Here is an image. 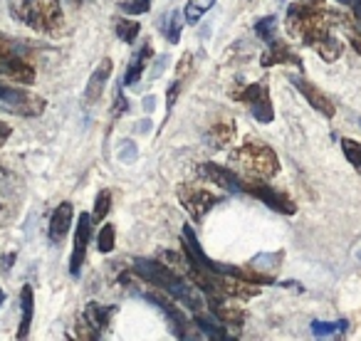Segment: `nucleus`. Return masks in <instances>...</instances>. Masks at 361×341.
Wrapping results in <instances>:
<instances>
[{"label":"nucleus","mask_w":361,"mask_h":341,"mask_svg":"<svg viewBox=\"0 0 361 341\" xmlns=\"http://www.w3.org/2000/svg\"><path fill=\"white\" fill-rule=\"evenodd\" d=\"M341 331H346V321H312V334L317 336V339H322V336H334V334H341Z\"/></svg>","instance_id":"nucleus-21"},{"label":"nucleus","mask_w":361,"mask_h":341,"mask_svg":"<svg viewBox=\"0 0 361 341\" xmlns=\"http://www.w3.org/2000/svg\"><path fill=\"white\" fill-rule=\"evenodd\" d=\"M233 161H235L243 170H247L250 178H262V181H267V178L280 173L277 154L267 144H262V141H245V144L233 154Z\"/></svg>","instance_id":"nucleus-4"},{"label":"nucleus","mask_w":361,"mask_h":341,"mask_svg":"<svg viewBox=\"0 0 361 341\" xmlns=\"http://www.w3.org/2000/svg\"><path fill=\"white\" fill-rule=\"evenodd\" d=\"M334 20V13L322 11L314 3H295L287 11V30L312 47L324 62H336L341 55V42L331 35Z\"/></svg>","instance_id":"nucleus-1"},{"label":"nucleus","mask_w":361,"mask_h":341,"mask_svg":"<svg viewBox=\"0 0 361 341\" xmlns=\"http://www.w3.org/2000/svg\"><path fill=\"white\" fill-rule=\"evenodd\" d=\"M238 101H245L250 106L252 116H255L260 124H270L275 119V109H272V101H270V94H267V82H252L247 85L245 89L235 92Z\"/></svg>","instance_id":"nucleus-6"},{"label":"nucleus","mask_w":361,"mask_h":341,"mask_svg":"<svg viewBox=\"0 0 361 341\" xmlns=\"http://www.w3.org/2000/svg\"><path fill=\"white\" fill-rule=\"evenodd\" d=\"M139 32H141V25L136 20H126V18L116 20V35H119L121 42H134Z\"/></svg>","instance_id":"nucleus-22"},{"label":"nucleus","mask_w":361,"mask_h":341,"mask_svg":"<svg viewBox=\"0 0 361 341\" xmlns=\"http://www.w3.org/2000/svg\"><path fill=\"white\" fill-rule=\"evenodd\" d=\"M255 35H260L262 40L272 42L277 35V18L275 16H265L262 20L255 23Z\"/></svg>","instance_id":"nucleus-26"},{"label":"nucleus","mask_w":361,"mask_h":341,"mask_svg":"<svg viewBox=\"0 0 361 341\" xmlns=\"http://www.w3.org/2000/svg\"><path fill=\"white\" fill-rule=\"evenodd\" d=\"M178 201L186 208V213L191 216L193 223H201L206 218V213H211V208L218 203V196L211 193L208 188L201 186H178Z\"/></svg>","instance_id":"nucleus-7"},{"label":"nucleus","mask_w":361,"mask_h":341,"mask_svg":"<svg viewBox=\"0 0 361 341\" xmlns=\"http://www.w3.org/2000/svg\"><path fill=\"white\" fill-rule=\"evenodd\" d=\"M0 75H8L11 80H16L18 85H35V67L18 55L0 62Z\"/></svg>","instance_id":"nucleus-15"},{"label":"nucleus","mask_w":361,"mask_h":341,"mask_svg":"<svg viewBox=\"0 0 361 341\" xmlns=\"http://www.w3.org/2000/svg\"><path fill=\"white\" fill-rule=\"evenodd\" d=\"M196 324H198V329L208 336V339H228L226 329L218 326V324H213L211 319H203V314H196Z\"/></svg>","instance_id":"nucleus-28"},{"label":"nucleus","mask_w":361,"mask_h":341,"mask_svg":"<svg viewBox=\"0 0 361 341\" xmlns=\"http://www.w3.org/2000/svg\"><path fill=\"white\" fill-rule=\"evenodd\" d=\"M111 72H114V62H111L109 57H104V60L97 65V70L92 72L90 80H87V89H85V101H87V104H94V101L102 99Z\"/></svg>","instance_id":"nucleus-13"},{"label":"nucleus","mask_w":361,"mask_h":341,"mask_svg":"<svg viewBox=\"0 0 361 341\" xmlns=\"http://www.w3.org/2000/svg\"><path fill=\"white\" fill-rule=\"evenodd\" d=\"M16 18L35 32H57L65 23L60 0H20L13 8Z\"/></svg>","instance_id":"nucleus-3"},{"label":"nucleus","mask_w":361,"mask_h":341,"mask_svg":"<svg viewBox=\"0 0 361 341\" xmlns=\"http://www.w3.org/2000/svg\"><path fill=\"white\" fill-rule=\"evenodd\" d=\"M359 260H361V252H359Z\"/></svg>","instance_id":"nucleus-44"},{"label":"nucleus","mask_w":361,"mask_h":341,"mask_svg":"<svg viewBox=\"0 0 361 341\" xmlns=\"http://www.w3.org/2000/svg\"><path fill=\"white\" fill-rule=\"evenodd\" d=\"M11 134H13L11 124H6V121L0 119V144H6V141L11 139Z\"/></svg>","instance_id":"nucleus-38"},{"label":"nucleus","mask_w":361,"mask_h":341,"mask_svg":"<svg viewBox=\"0 0 361 341\" xmlns=\"http://www.w3.org/2000/svg\"><path fill=\"white\" fill-rule=\"evenodd\" d=\"M72 218H75V211H72V203H67V201L60 203V206L52 211L50 228H47L52 242H62V240H65L67 232H70V228H72Z\"/></svg>","instance_id":"nucleus-14"},{"label":"nucleus","mask_w":361,"mask_h":341,"mask_svg":"<svg viewBox=\"0 0 361 341\" xmlns=\"http://www.w3.org/2000/svg\"><path fill=\"white\" fill-rule=\"evenodd\" d=\"M114 245H116V230H114V225H102V230H99V235H97V247H99V252H111L114 250Z\"/></svg>","instance_id":"nucleus-27"},{"label":"nucleus","mask_w":361,"mask_h":341,"mask_svg":"<svg viewBox=\"0 0 361 341\" xmlns=\"http://www.w3.org/2000/svg\"><path fill=\"white\" fill-rule=\"evenodd\" d=\"M260 65L262 67H272V65H295V67H302V60H300V55H295V52H292L287 45L272 40L270 52H265V55L260 57Z\"/></svg>","instance_id":"nucleus-16"},{"label":"nucleus","mask_w":361,"mask_h":341,"mask_svg":"<svg viewBox=\"0 0 361 341\" xmlns=\"http://www.w3.org/2000/svg\"><path fill=\"white\" fill-rule=\"evenodd\" d=\"M119 8L126 13V16H144V13L151 8V0H126V3H121Z\"/></svg>","instance_id":"nucleus-30"},{"label":"nucleus","mask_w":361,"mask_h":341,"mask_svg":"<svg viewBox=\"0 0 361 341\" xmlns=\"http://www.w3.org/2000/svg\"><path fill=\"white\" fill-rule=\"evenodd\" d=\"M290 82L297 87V89H300V94L305 97L307 101H310V106H312L314 111L324 114L326 119H331V116L336 114V106L331 104L329 97H326L324 92H322L317 85H312L310 80H305V77H300V75H292V77H290Z\"/></svg>","instance_id":"nucleus-10"},{"label":"nucleus","mask_w":361,"mask_h":341,"mask_svg":"<svg viewBox=\"0 0 361 341\" xmlns=\"http://www.w3.org/2000/svg\"><path fill=\"white\" fill-rule=\"evenodd\" d=\"M154 106H156V97H154V94H149V97L144 99V111H146V114H151V111H154Z\"/></svg>","instance_id":"nucleus-39"},{"label":"nucleus","mask_w":361,"mask_h":341,"mask_svg":"<svg viewBox=\"0 0 361 341\" xmlns=\"http://www.w3.org/2000/svg\"><path fill=\"white\" fill-rule=\"evenodd\" d=\"M339 3H344V6H349V8H351V6L356 3V0H339Z\"/></svg>","instance_id":"nucleus-42"},{"label":"nucleus","mask_w":361,"mask_h":341,"mask_svg":"<svg viewBox=\"0 0 361 341\" xmlns=\"http://www.w3.org/2000/svg\"><path fill=\"white\" fill-rule=\"evenodd\" d=\"M3 302H6V292H3V287H0V306H3Z\"/></svg>","instance_id":"nucleus-41"},{"label":"nucleus","mask_w":361,"mask_h":341,"mask_svg":"<svg viewBox=\"0 0 361 341\" xmlns=\"http://www.w3.org/2000/svg\"><path fill=\"white\" fill-rule=\"evenodd\" d=\"M198 176L216 183L218 188H223V191H228V193H243V181L238 178V173H233V170L223 168V166H218V163H211V161L198 166Z\"/></svg>","instance_id":"nucleus-12"},{"label":"nucleus","mask_w":361,"mask_h":341,"mask_svg":"<svg viewBox=\"0 0 361 341\" xmlns=\"http://www.w3.org/2000/svg\"><path fill=\"white\" fill-rule=\"evenodd\" d=\"M92 240V216L82 213L77 218V232H75V247H72V257H70V275L80 277L82 265H85L87 257V247H90Z\"/></svg>","instance_id":"nucleus-8"},{"label":"nucleus","mask_w":361,"mask_h":341,"mask_svg":"<svg viewBox=\"0 0 361 341\" xmlns=\"http://www.w3.org/2000/svg\"><path fill=\"white\" fill-rule=\"evenodd\" d=\"M178 89H180V80H176L173 85L169 87V99H166V109H171V106L176 104V97H178Z\"/></svg>","instance_id":"nucleus-36"},{"label":"nucleus","mask_w":361,"mask_h":341,"mask_svg":"<svg viewBox=\"0 0 361 341\" xmlns=\"http://www.w3.org/2000/svg\"><path fill=\"white\" fill-rule=\"evenodd\" d=\"M346 27H349V42H351V47H354V50L361 55V30H359V27L351 25L349 20H346Z\"/></svg>","instance_id":"nucleus-34"},{"label":"nucleus","mask_w":361,"mask_h":341,"mask_svg":"<svg viewBox=\"0 0 361 341\" xmlns=\"http://www.w3.org/2000/svg\"><path fill=\"white\" fill-rule=\"evenodd\" d=\"M151 55H154V47H151L149 42H146V45L141 47V50L134 55V60H131L129 70H126V75H124V85L126 87L136 85V82L141 80V75H144V70H146V65H149Z\"/></svg>","instance_id":"nucleus-20"},{"label":"nucleus","mask_w":361,"mask_h":341,"mask_svg":"<svg viewBox=\"0 0 361 341\" xmlns=\"http://www.w3.org/2000/svg\"><path fill=\"white\" fill-rule=\"evenodd\" d=\"M75 331H77V336H80V339H90V341H94V339H99V336H102L99 331L92 329V326L82 319V316H80V321L75 324Z\"/></svg>","instance_id":"nucleus-31"},{"label":"nucleus","mask_w":361,"mask_h":341,"mask_svg":"<svg viewBox=\"0 0 361 341\" xmlns=\"http://www.w3.org/2000/svg\"><path fill=\"white\" fill-rule=\"evenodd\" d=\"M114 311H116V306H104V304H97V302H90V304L85 306V314H82V319H85L92 329L102 334V331L109 326Z\"/></svg>","instance_id":"nucleus-19"},{"label":"nucleus","mask_w":361,"mask_h":341,"mask_svg":"<svg viewBox=\"0 0 361 341\" xmlns=\"http://www.w3.org/2000/svg\"><path fill=\"white\" fill-rule=\"evenodd\" d=\"M341 151H344L346 161L354 166L356 170L361 173V144L354 139H341Z\"/></svg>","instance_id":"nucleus-24"},{"label":"nucleus","mask_w":361,"mask_h":341,"mask_svg":"<svg viewBox=\"0 0 361 341\" xmlns=\"http://www.w3.org/2000/svg\"><path fill=\"white\" fill-rule=\"evenodd\" d=\"M119 161H124V163H131V161H136L134 141H124V144L119 146Z\"/></svg>","instance_id":"nucleus-32"},{"label":"nucleus","mask_w":361,"mask_h":341,"mask_svg":"<svg viewBox=\"0 0 361 341\" xmlns=\"http://www.w3.org/2000/svg\"><path fill=\"white\" fill-rule=\"evenodd\" d=\"M13 55H16V50H13V42L8 40L3 32H0V62L8 60V57H13Z\"/></svg>","instance_id":"nucleus-33"},{"label":"nucleus","mask_w":361,"mask_h":341,"mask_svg":"<svg viewBox=\"0 0 361 341\" xmlns=\"http://www.w3.org/2000/svg\"><path fill=\"white\" fill-rule=\"evenodd\" d=\"M280 262H282V252H275V255H267V252H265V255H257L250 265L252 267L262 265V272H267V275H275L277 267H280Z\"/></svg>","instance_id":"nucleus-29"},{"label":"nucleus","mask_w":361,"mask_h":341,"mask_svg":"<svg viewBox=\"0 0 361 341\" xmlns=\"http://www.w3.org/2000/svg\"><path fill=\"white\" fill-rule=\"evenodd\" d=\"M114 111H116V116H119L121 111H129V101L124 99V94H121V92H116V106H114Z\"/></svg>","instance_id":"nucleus-37"},{"label":"nucleus","mask_w":361,"mask_h":341,"mask_svg":"<svg viewBox=\"0 0 361 341\" xmlns=\"http://www.w3.org/2000/svg\"><path fill=\"white\" fill-rule=\"evenodd\" d=\"M183 16H180L178 11H173L169 16V23H166V35H169V42L171 45H178L180 40V30H183Z\"/></svg>","instance_id":"nucleus-25"},{"label":"nucleus","mask_w":361,"mask_h":341,"mask_svg":"<svg viewBox=\"0 0 361 341\" xmlns=\"http://www.w3.org/2000/svg\"><path fill=\"white\" fill-rule=\"evenodd\" d=\"M310 3H314V6H319V3H324V0H310Z\"/></svg>","instance_id":"nucleus-43"},{"label":"nucleus","mask_w":361,"mask_h":341,"mask_svg":"<svg viewBox=\"0 0 361 341\" xmlns=\"http://www.w3.org/2000/svg\"><path fill=\"white\" fill-rule=\"evenodd\" d=\"M206 139L213 149H226V146H231L233 139H235V121L233 119H218L216 124L208 129Z\"/></svg>","instance_id":"nucleus-17"},{"label":"nucleus","mask_w":361,"mask_h":341,"mask_svg":"<svg viewBox=\"0 0 361 341\" xmlns=\"http://www.w3.org/2000/svg\"><path fill=\"white\" fill-rule=\"evenodd\" d=\"M134 275H139L141 280H146L149 285L164 290L171 299H178L180 304H186L191 311L203 314L206 311V297L198 287H193L191 280L176 275L169 265L159 260H146V257H136L134 260Z\"/></svg>","instance_id":"nucleus-2"},{"label":"nucleus","mask_w":361,"mask_h":341,"mask_svg":"<svg viewBox=\"0 0 361 341\" xmlns=\"http://www.w3.org/2000/svg\"><path fill=\"white\" fill-rule=\"evenodd\" d=\"M20 309H23V319L20 326H18V339H27L32 326V316H35V292H32L30 285H23L20 290Z\"/></svg>","instance_id":"nucleus-18"},{"label":"nucleus","mask_w":361,"mask_h":341,"mask_svg":"<svg viewBox=\"0 0 361 341\" xmlns=\"http://www.w3.org/2000/svg\"><path fill=\"white\" fill-rule=\"evenodd\" d=\"M201 16H203V11L198 6H193V3H188L186 6V16H183V20L186 23H191V25H196L198 20H201Z\"/></svg>","instance_id":"nucleus-35"},{"label":"nucleus","mask_w":361,"mask_h":341,"mask_svg":"<svg viewBox=\"0 0 361 341\" xmlns=\"http://www.w3.org/2000/svg\"><path fill=\"white\" fill-rule=\"evenodd\" d=\"M146 299H149L151 304H156L161 311H164L166 319H169L171 331H173L176 339H186V336H188V321H186V316L180 314L178 306H173V302H171V297L166 294L164 290H159V292H149V294H146Z\"/></svg>","instance_id":"nucleus-9"},{"label":"nucleus","mask_w":361,"mask_h":341,"mask_svg":"<svg viewBox=\"0 0 361 341\" xmlns=\"http://www.w3.org/2000/svg\"><path fill=\"white\" fill-rule=\"evenodd\" d=\"M111 208V191H99L97 193V201H94V208H92V221L102 223L106 218Z\"/></svg>","instance_id":"nucleus-23"},{"label":"nucleus","mask_w":361,"mask_h":341,"mask_svg":"<svg viewBox=\"0 0 361 341\" xmlns=\"http://www.w3.org/2000/svg\"><path fill=\"white\" fill-rule=\"evenodd\" d=\"M191 3H193V6H198V8H201L203 13H206L208 8H211L213 3H216V0H191Z\"/></svg>","instance_id":"nucleus-40"},{"label":"nucleus","mask_w":361,"mask_h":341,"mask_svg":"<svg viewBox=\"0 0 361 341\" xmlns=\"http://www.w3.org/2000/svg\"><path fill=\"white\" fill-rule=\"evenodd\" d=\"M180 240H183V257H186L191 265L201 267V270L206 272H218V262H213L211 257L203 252L201 242H198L196 232H193L191 225H183V230H180Z\"/></svg>","instance_id":"nucleus-11"},{"label":"nucleus","mask_w":361,"mask_h":341,"mask_svg":"<svg viewBox=\"0 0 361 341\" xmlns=\"http://www.w3.org/2000/svg\"><path fill=\"white\" fill-rule=\"evenodd\" d=\"M243 193H250L252 198H257V201H262L265 206H270L272 211H277L280 216H295L297 213L295 201H292L287 193L267 186L262 178H245V181H243Z\"/></svg>","instance_id":"nucleus-5"}]
</instances>
